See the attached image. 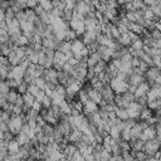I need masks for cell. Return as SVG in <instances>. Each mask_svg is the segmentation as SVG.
Returning a JSON list of instances; mask_svg holds the SVG:
<instances>
[{
    "label": "cell",
    "instance_id": "obj_48",
    "mask_svg": "<svg viewBox=\"0 0 161 161\" xmlns=\"http://www.w3.org/2000/svg\"><path fill=\"white\" fill-rule=\"evenodd\" d=\"M30 108H33V109H35V111H38V112H39V111H40V108H42V103H40L39 101H34Z\"/></svg>",
    "mask_w": 161,
    "mask_h": 161
},
{
    "label": "cell",
    "instance_id": "obj_12",
    "mask_svg": "<svg viewBox=\"0 0 161 161\" xmlns=\"http://www.w3.org/2000/svg\"><path fill=\"white\" fill-rule=\"evenodd\" d=\"M18 96H19V93L16 92V89H10L9 91V93L5 96V101L6 102H9V103H15V101H16V98H18Z\"/></svg>",
    "mask_w": 161,
    "mask_h": 161
},
{
    "label": "cell",
    "instance_id": "obj_31",
    "mask_svg": "<svg viewBox=\"0 0 161 161\" xmlns=\"http://www.w3.org/2000/svg\"><path fill=\"white\" fill-rule=\"evenodd\" d=\"M26 88H28V84L24 83V82H21V83L18 84V87H16L15 89H16V92H18L19 94H24V93H26Z\"/></svg>",
    "mask_w": 161,
    "mask_h": 161
},
{
    "label": "cell",
    "instance_id": "obj_46",
    "mask_svg": "<svg viewBox=\"0 0 161 161\" xmlns=\"http://www.w3.org/2000/svg\"><path fill=\"white\" fill-rule=\"evenodd\" d=\"M44 96H45V94H44V91H43V89H39V92H38V93L34 96V99L40 102V101L43 99V97H44Z\"/></svg>",
    "mask_w": 161,
    "mask_h": 161
},
{
    "label": "cell",
    "instance_id": "obj_42",
    "mask_svg": "<svg viewBox=\"0 0 161 161\" xmlns=\"http://www.w3.org/2000/svg\"><path fill=\"white\" fill-rule=\"evenodd\" d=\"M142 1L148 8L150 6H153V5H160V0H142Z\"/></svg>",
    "mask_w": 161,
    "mask_h": 161
},
{
    "label": "cell",
    "instance_id": "obj_32",
    "mask_svg": "<svg viewBox=\"0 0 161 161\" xmlns=\"http://www.w3.org/2000/svg\"><path fill=\"white\" fill-rule=\"evenodd\" d=\"M150 10H151L152 14L155 15V18H160V16H161V8H160V5L150 6Z\"/></svg>",
    "mask_w": 161,
    "mask_h": 161
},
{
    "label": "cell",
    "instance_id": "obj_51",
    "mask_svg": "<svg viewBox=\"0 0 161 161\" xmlns=\"http://www.w3.org/2000/svg\"><path fill=\"white\" fill-rule=\"evenodd\" d=\"M67 62H68V63H69V64H70V65H72V67H75V65H77V64H78V60H77V59H74V58H73V57H72V58H70V59H68V60H67Z\"/></svg>",
    "mask_w": 161,
    "mask_h": 161
},
{
    "label": "cell",
    "instance_id": "obj_6",
    "mask_svg": "<svg viewBox=\"0 0 161 161\" xmlns=\"http://www.w3.org/2000/svg\"><path fill=\"white\" fill-rule=\"evenodd\" d=\"M83 47H84L83 42L77 38V39H74V40L70 43V52H72V53H80V50H82Z\"/></svg>",
    "mask_w": 161,
    "mask_h": 161
},
{
    "label": "cell",
    "instance_id": "obj_9",
    "mask_svg": "<svg viewBox=\"0 0 161 161\" xmlns=\"http://www.w3.org/2000/svg\"><path fill=\"white\" fill-rule=\"evenodd\" d=\"M53 62L54 63H58L60 67L67 62V58H65V55L63 54V53H60L59 50H55L54 52V57H53Z\"/></svg>",
    "mask_w": 161,
    "mask_h": 161
},
{
    "label": "cell",
    "instance_id": "obj_53",
    "mask_svg": "<svg viewBox=\"0 0 161 161\" xmlns=\"http://www.w3.org/2000/svg\"><path fill=\"white\" fill-rule=\"evenodd\" d=\"M9 161H20V160H10V158H9Z\"/></svg>",
    "mask_w": 161,
    "mask_h": 161
},
{
    "label": "cell",
    "instance_id": "obj_37",
    "mask_svg": "<svg viewBox=\"0 0 161 161\" xmlns=\"http://www.w3.org/2000/svg\"><path fill=\"white\" fill-rule=\"evenodd\" d=\"M40 103H42V107H44V108H49V107L52 106V101H50V98L47 97V96L43 97V99L40 101Z\"/></svg>",
    "mask_w": 161,
    "mask_h": 161
},
{
    "label": "cell",
    "instance_id": "obj_43",
    "mask_svg": "<svg viewBox=\"0 0 161 161\" xmlns=\"http://www.w3.org/2000/svg\"><path fill=\"white\" fill-rule=\"evenodd\" d=\"M10 8V1L9 0H1L0 1V9L1 10H6Z\"/></svg>",
    "mask_w": 161,
    "mask_h": 161
},
{
    "label": "cell",
    "instance_id": "obj_17",
    "mask_svg": "<svg viewBox=\"0 0 161 161\" xmlns=\"http://www.w3.org/2000/svg\"><path fill=\"white\" fill-rule=\"evenodd\" d=\"M77 38H78V36H77V34H75V31H74L73 29L69 28V29L65 30V36H64V40H65V42H70V43H72V42H73L74 39H77Z\"/></svg>",
    "mask_w": 161,
    "mask_h": 161
},
{
    "label": "cell",
    "instance_id": "obj_33",
    "mask_svg": "<svg viewBox=\"0 0 161 161\" xmlns=\"http://www.w3.org/2000/svg\"><path fill=\"white\" fill-rule=\"evenodd\" d=\"M15 53V55L18 57V59L20 60V59H23L24 57H25V49H24V47H18L16 48V50L14 52Z\"/></svg>",
    "mask_w": 161,
    "mask_h": 161
},
{
    "label": "cell",
    "instance_id": "obj_16",
    "mask_svg": "<svg viewBox=\"0 0 161 161\" xmlns=\"http://www.w3.org/2000/svg\"><path fill=\"white\" fill-rule=\"evenodd\" d=\"M24 14H25V20L26 21H30V23H33V20L36 18L34 10L33 9H29V8H25L24 9Z\"/></svg>",
    "mask_w": 161,
    "mask_h": 161
},
{
    "label": "cell",
    "instance_id": "obj_19",
    "mask_svg": "<svg viewBox=\"0 0 161 161\" xmlns=\"http://www.w3.org/2000/svg\"><path fill=\"white\" fill-rule=\"evenodd\" d=\"M44 11H47V13H49L52 9H53V5H52V0H42V1H39V4H38Z\"/></svg>",
    "mask_w": 161,
    "mask_h": 161
},
{
    "label": "cell",
    "instance_id": "obj_50",
    "mask_svg": "<svg viewBox=\"0 0 161 161\" xmlns=\"http://www.w3.org/2000/svg\"><path fill=\"white\" fill-rule=\"evenodd\" d=\"M15 106H19V107H23L24 106V102H23V97H21V94H19L18 96V98H16V101H15V103H14Z\"/></svg>",
    "mask_w": 161,
    "mask_h": 161
},
{
    "label": "cell",
    "instance_id": "obj_40",
    "mask_svg": "<svg viewBox=\"0 0 161 161\" xmlns=\"http://www.w3.org/2000/svg\"><path fill=\"white\" fill-rule=\"evenodd\" d=\"M131 3H132V6L136 9V10H138V9H141L145 4H143V1L142 0H131Z\"/></svg>",
    "mask_w": 161,
    "mask_h": 161
},
{
    "label": "cell",
    "instance_id": "obj_18",
    "mask_svg": "<svg viewBox=\"0 0 161 161\" xmlns=\"http://www.w3.org/2000/svg\"><path fill=\"white\" fill-rule=\"evenodd\" d=\"M59 108H60V111H62L64 114H69V113H70V108H72V106H70V103H69L68 101L63 99L62 103L59 104Z\"/></svg>",
    "mask_w": 161,
    "mask_h": 161
},
{
    "label": "cell",
    "instance_id": "obj_22",
    "mask_svg": "<svg viewBox=\"0 0 161 161\" xmlns=\"http://www.w3.org/2000/svg\"><path fill=\"white\" fill-rule=\"evenodd\" d=\"M109 31H111V36H112L113 40H117V39L119 38V35H121L118 28H117L116 25H113V24H111V26H109Z\"/></svg>",
    "mask_w": 161,
    "mask_h": 161
},
{
    "label": "cell",
    "instance_id": "obj_23",
    "mask_svg": "<svg viewBox=\"0 0 161 161\" xmlns=\"http://www.w3.org/2000/svg\"><path fill=\"white\" fill-rule=\"evenodd\" d=\"M54 91L58 96H60L62 98H65V87L60 83H58L57 86H54Z\"/></svg>",
    "mask_w": 161,
    "mask_h": 161
},
{
    "label": "cell",
    "instance_id": "obj_15",
    "mask_svg": "<svg viewBox=\"0 0 161 161\" xmlns=\"http://www.w3.org/2000/svg\"><path fill=\"white\" fill-rule=\"evenodd\" d=\"M146 107H147L148 109H151V111H155V109L160 108V107H161V98H157V99H155V101H147Z\"/></svg>",
    "mask_w": 161,
    "mask_h": 161
},
{
    "label": "cell",
    "instance_id": "obj_44",
    "mask_svg": "<svg viewBox=\"0 0 161 161\" xmlns=\"http://www.w3.org/2000/svg\"><path fill=\"white\" fill-rule=\"evenodd\" d=\"M152 65L156 67V68H160L161 67V60H160V57H152Z\"/></svg>",
    "mask_w": 161,
    "mask_h": 161
},
{
    "label": "cell",
    "instance_id": "obj_28",
    "mask_svg": "<svg viewBox=\"0 0 161 161\" xmlns=\"http://www.w3.org/2000/svg\"><path fill=\"white\" fill-rule=\"evenodd\" d=\"M117 143H118V146H119V148H121V152H123V151H130V150H131L128 141H122V140H119Z\"/></svg>",
    "mask_w": 161,
    "mask_h": 161
},
{
    "label": "cell",
    "instance_id": "obj_30",
    "mask_svg": "<svg viewBox=\"0 0 161 161\" xmlns=\"http://www.w3.org/2000/svg\"><path fill=\"white\" fill-rule=\"evenodd\" d=\"M64 36H65V30L60 29V30H57L54 33V38L58 40V42H63L64 40Z\"/></svg>",
    "mask_w": 161,
    "mask_h": 161
},
{
    "label": "cell",
    "instance_id": "obj_41",
    "mask_svg": "<svg viewBox=\"0 0 161 161\" xmlns=\"http://www.w3.org/2000/svg\"><path fill=\"white\" fill-rule=\"evenodd\" d=\"M116 78L119 79V80H126V82H127V79H128V74H126V73L118 70L117 74H116Z\"/></svg>",
    "mask_w": 161,
    "mask_h": 161
},
{
    "label": "cell",
    "instance_id": "obj_36",
    "mask_svg": "<svg viewBox=\"0 0 161 161\" xmlns=\"http://www.w3.org/2000/svg\"><path fill=\"white\" fill-rule=\"evenodd\" d=\"M73 69H74V67H72L68 62H65V63L62 65V70H63V72H65L67 74H70V73L73 72Z\"/></svg>",
    "mask_w": 161,
    "mask_h": 161
},
{
    "label": "cell",
    "instance_id": "obj_56",
    "mask_svg": "<svg viewBox=\"0 0 161 161\" xmlns=\"http://www.w3.org/2000/svg\"><path fill=\"white\" fill-rule=\"evenodd\" d=\"M93 161H97V160H93Z\"/></svg>",
    "mask_w": 161,
    "mask_h": 161
},
{
    "label": "cell",
    "instance_id": "obj_55",
    "mask_svg": "<svg viewBox=\"0 0 161 161\" xmlns=\"http://www.w3.org/2000/svg\"><path fill=\"white\" fill-rule=\"evenodd\" d=\"M1 97H3V96H1V93H0V98H1Z\"/></svg>",
    "mask_w": 161,
    "mask_h": 161
},
{
    "label": "cell",
    "instance_id": "obj_27",
    "mask_svg": "<svg viewBox=\"0 0 161 161\" xmlns=\"http://www.w3.org/2000/svg\"><path fill=\"white\" fill-rule=\"evenodd\" d=\"M39 87H36L34 83H31V84H28V88H26V93H29V94H31V96H35L38 92H39Z\"/></svg>",
    "mask_w": 161,
    "mask_h": 161
},
{
    "label": "cell",
    "instance_id": "obj_34",
    "mask_svg": "<svg viewBox=\"0 0 161 161\" xmlns=\"http://www.w3.org/2000/svg\"><path fill=\"white\" fill-rule=\"evenodd\" d=\"M10 117H11V112H8V111H3L1 114H0V119H1L3 122H5V123L9 122Z\"/></svg>",
    "mask_w": 161,
    "mask_h": 161
},
{
    "label": "cell",
    "instance_id": "obj_35",
    "mask_svg": "<svg viewBox=\"0 0 161 161\" xmlns=\"http://www.w3.org/2000/svg\"><path fill=\"white\" fill-rule=\"evenodd\" d=\"M112 155H111V152H108L107 150H102L101 151V157H99V161H108L109 160V157H111Z\"/></svg>",
    "mask_w": 161,
    "mask_h": 161
},
{
    "label": "cell",
    "instance_id": "obj_54",
    "mask_svg": "<svg viewBox=\"0 0 161 161\" xmlns=\"http://www.w3.org/2000/svg\"><path fill=\"white\" fill-rule=\"evenodd\" d=\"M34 161H43V160H34Z\"/></svg>",
    "mask_w": 161,
    "mask_h": 161
},
{
    "label": "cell",
    "instance_id": "obj_13",
    "mask_svg": "<svg viewBox=\"0 0 161 161\" xmlns=\"http://www.w3.org/2000/svg\"><path fill=\"white\" fill-rule=\"evenodd\" d=\"M21 97H23L24 106L28 107V108H30L31 104H33V102L35 101V99H34V96H31V94H29V93H24V94H21Z\"/></svg>",
    "mask_w": 161,
    "mask_h": 161
},
{
    "label": "cell",
    "instance_id": "obj_49",
    "mask_svg": "<svg viewBox=\"0 0 161 161\" xmlns=\"http://www.w3.org/2000/svg\"><path fill=\"white\" fill-rule=\"evenodd\" d=\"M36 5H38V3H36L35 0H28V1H26V4H25V6H26V8H29V9H34Z\"/></svg>",
    "mask_w": 161,
    "mask_h": 161
},
{
    "label": "cell",
    "instance_id": "obj_38",
    "mask_svg": "<svg viewBox=\"0 0 161 161\" xmlns=\"http://www.w3.org/2000/svg\"><path fill=\"white\" fill-rule=\"evenodd\" d=\"M19 23L20 21H24L25 20V14H24V9L23 10H19L18 13H15V16H14Z\"/></svg>",
    "mask_w": 161,
    "mask_h": 161
},
{
    "label": "cell",
    "instance_id": "obj_8",
    "mask_svg": "<svg viewBox=\"0 0 161 161\" xmlns=\"http://www.w3.org/2000/svg\"><path fill=\"white\" fill-rule=\"evenodd\" d=\"M19 148H20V146H19V143L13 138V140H10L9 142H8V146H6V151H8V153L10 155V153H15V152H18L19 151Z\"/></svg>",
    "mask_w": 161,
    "mask_h": 161
},
{
    "label": "cell",
    "instance_id": "obj_24",
    "mask_svg": "<svg viewBox=\"0 0 161 161\" xmlns=\"http://www.w3.org/2000/svg\"><path fill=\"white\" fill-rule=\"evenodd\" d=\"M8 60H9V64L11 65V67H14V65H18L19 64V59H18V57L15 55V53L14 52H11L9 55H8Z\"/></svg>",
    "mask_w": 161,
    "mask_h": 161
},
{
    "label": "cell",
    "instance_id": "obj_47",
    "mask_svg": "<svg viewBox=\"0 0 161 161\" xmlns=\"http://www.w3.org/2000/svg\"><path fill=\"white\" fill-rule=\"evenodd\" d=\"M14 138V135L10 132V131H6V132H4V137H3V140H5V141H10V140H13Z\"/></svg>",
    "mask_w": 161,
    "mask_h": 161
},
{
    "label": "cell",
    "instance_id": "obj_11",
    "mask_svg": "<svg viewBox=\"0 0 161 161\" xmlns=\"http://www.w3.org/2000/svg\"><path fill=\"white\" fill-rule=\"evenodd\" d=\"M14 140L19 143V146H23V145H25L26 142H29V138H28V136H26L24 132H19V133H16V135L14 136Z\"/></svg>",
    "mask_w": 161,
    "mask_h": 161
},
{
    "label": "cell",
    "instance_id": "obj_52",
    "mask_svg": "<svg viewBox=\"0 0 161 161\" xmlns=\"http://www.w3.org/2000/svg\"><path fill=\"white\" fill-rule=\"evenodd\" d=\"M4 102H5V98H3V97H1V98H0V108H1V106H3V103H4Z\"/></svg>",
    "mask_w": 161,
    "mask_h": 161
},
{
    "label": "cell",
    "instance_id": "obj_2",
    "mask_svg": "<svg viewBox=\"0 0 161 161\" xmlns=\"http://www.w3.org/2000/svg\"><path fill=\"white\" fill-rule=\"evenodd\" d=\"M83 89L86 91V93H87V96H88V99H91V101L96 102L98 106H101V104H103V103H104V101L102 99V96H101L99 91H98V89H96V88H93V87H91V86H89V83H88L87 86H84V87H83Z\"/></svg>",
    "mask_w": 161,
    "mask_h": 161
},
{
    "label": "cell",
    "instance_id": "obj_4",
    "mask_svg": "<svg viewBox=\"0 0 161 161\" xmlns=\"http://www.w3.org/2000/svg\"><path fill=\"white\" fill-rule=\"evenodd\" d=\"M158 148H160V141H157L156 138H152V140H147L143 142L141 151H143L148 156H153V153L158 151Z\"/></svg>",
    "mask_w": 161,
    "mask_h": 161
},
{
    "label": "cell",
    "instance_id": "obj_10",
    "mask_svg": "<svg viewBox=\"0 0 161 161\" xmlns=\"http://www.w3.org/2000/svg\"><path fill=\"white\" fill-rule=\"evenodd\" d=\"M127 28H128V30H131V31H133L135 34H137V35H142V31H143V26H141L140 24H137V23H130L128 25H127Z\"/></svg>",
    "mask_w": 161,
    "mask_h": 161
},
{
    "label": "cell",
    "instance_id": "obj_20",
    "mask_svg": "<svg viewBox=\"0 0 161 161\" xmlns=\"http://www.w3.org/2000/svg\"><path fill=\"white\" fill-rule=\"evenodd\" d=\"M68 75H69V74H67V73L63 72L62 69L57 70V79H58V83H60V84L64 86V83H65V80H67V78H68Z\"/></svg>",
    "mask_w": 161,
    "mask_h": 161
},
{
    "label": "cell",
    "instance_id": "obj_26",
    "mask_svg": "<svg viewBox=\"0 0 161 161\" xmlns=\"http://www.w3.org/2000/svg\"><path fill=\"white\" fill-rule=\"evenodd\" d=\"M130 47H131L132 49H135V50H142V47H143V43H142V40H141V38H138L137 40H135V42H132Z\"/></svg>",
    "mask_w": 161,
    "mask_h": 161
},
{
    "label": "cell",
    "instance_id": "obj_29",
    "mask_svg": "<svg viewBox=\"0 0 161 161\" xmlns=\"http://www.w3.org/2000/svg\"><path fill=\"white\" fill-rule=\"evenodd\" d=\"M36 87H39L40 89H43L44 88V86H45V79L43 78V77H36V78H34V82H33Z\"/></svg>",
    "mask_w": 161,
    "mask_h": 161
},
{
    "label": "cell",
    "instance_id": "obj_21",
    "mask_svg": "<svg viewBox=\"0 0 161 161\" xmlns=\"http://www.w3.org/2000/svg\"><path fill=\"white\" fill-rule=\"evenodd\" d=\"M119 133H121V131L116 127V126H111L109 127V131H108V135L113 138V140H119Z\"/></svg>",
    "mask_w": 161,
    "mask_h": 161
},
{
    "label": "cell",
    "instance_id": "obj_25",
    "mask_svg": "<svg viewBox=\"0 0 161 161\" xmlns=\"http://www.w3.org/2000/svg\"><path fill=\"white\" fill-rule=\"evenodd\" d=\"M15 44H16L18 47H26V45L29 44V40H28V38H26L25 35H23V34H21V35L19 36V39L16 40V43H15Z\"/></svg>",
    "mask_w": 161,
    "mask_h": 161
},
{
    "label": "cell",
    "instance_id": "obj_7",
    "mask_svg": "<svg viewBox=\"0 0 161 161\" xmlns=\"http://www.w3.org/2000/svg\"><path fill=\"white\" fill-rule=\"evenodd\" d=\"M130 133H131V138H140L141 133H142V128L138 125V122L136 121V123L130 128Z\"/></svg>",
    "mask_w": 161,
    "mask_h": 161
},
{
    "label": "cell",
    "instance_id": "obj_14",
    "mask_svg": "<svg viewBox=\"0 0 161 161\" xmlns=\"http://www.w3.org/2000/svg\"><path fill=\"white\" fill-rule=\"evenodd\" d=\"M57 50H59V52L63 53V54L69 53V52H70V42H65V40H63V42L59 44V47H58Z\"/></svg>",
    "mask_w": 161,
    "mask_h": 161
},
{
    "label": "cell",
    "instance_id": "obj_45",
    "mask_svg": "<svg viewBox=\"0 0 161 161\" xmlns=\"http://www.w3.org/2000/svg\"><path fill=\"white\" fill-rule=\"evenodd\" d=\"M35 122H36V125H38V126H40V127H43V126L47 123V122H45V119H44V118H43L40 114H38V116H36Z\"/></svg>",
    "mask_w": 161,
    "mask_h": 161
},
{
    "label": "cell",
    "instance_id": "obj_5",
    "mask_svg": "<svg viewBox=\"0 0 161 161\" xmlns=\"http://www.w3.org/2000/svg\"><path fill=\"white\" fill-rule=\"evenodd\" d=\"M83 114H88V113H93V112H97L98 111V104L91 99H88L84 104H83Z\"/></svg>",
    "mask_w": 161,
    "mask_h": 161
},
{
    "label": "cell",
    "instance_id": "obj_39",
    "mask_svg": "<svg viewBox=\"0 0 161 161\" xmlns=\"http://www.w3.org/2000/svg\"><path fill=\"white\" fill-rule=\"evenodd\" d=\"M150 35H151L152 39H161V33H160V30H157V29L150 30Z\"/></svg>",
    "mask_w": 161,
    "mask_h": 161
},
{
    "label": "cell",
    "instance_id": "obj_1",
    "mask_svg": "<svg viewBox=\"0 0 161 161\" xmlns=\"http://www.w3.org/2000/svg\"><path fill=\"white\" fill-rule=\"evenodd\" d=\"M108 84H109V87L113 89L114 94H122V93L127 92V89H128V83H127L126 80H119V79H117L116 77L112 78Z\"/></svg>",
    "mask_w": 161,
    "mask_h": 161
},
{
    "label": "cell",
    "instance_id": "obj_3",
    "mask_svg": "<svg viewBox=\"0 0 161 161\" xmlns=\"http://www.w3.org/2000/svg\"><path fill=\"white\" fill-rule=\"evenodd\" d=\"M101 96H102V99L104 101V103H109V104H113V98H114V92L113 89L109 87L108 83H103L102 87L98 89Z\"/></svg>",
    "mask_w": 161,
    "mask_h": 161
}]
</instances>
